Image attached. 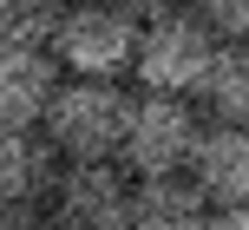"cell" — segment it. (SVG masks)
<instances>
[{
	"label": "cell",
	"mask_w": 249,
	"mask_h": 230,
	"mask_svg": "<svg viewBox=\"0 0 249 230\" xmlns=\"http://www.w3.org/2000/svg\"><path fill=\"white\" fill-rule=\"evenodd\" d=\"M124 211H131V178L118 165H59L46 191L53 230H124Z\"/></svg>",
	"instance_id": "5"
},
{
	"label": "cell",
	"mask_w": 249,
	"mask_h": 230,
	"mask_svg": "<svg viewBox=\"0 0 249 230\" xmlns=\"http://www.w3.org/2000/svg\"><path fill=\"white\" fill-rule=\"evenodd\" d=\"M184 13L216 46H243V33H249V0H184Z\"/></svg>",
	"instance_id": "12"
},
{
	"label": "cell",
	"mask_w": 249,
	"mask_h": 230,
	"mask_svg": "<svg viewBox=\"0 0 249 230\" xmlns=\"http://www.w3.org/2000/svg\"><path fill=\"white\" fill-rule=\"evenodd\" d=\"M53 86H59V66L46 53H13L0 46V132H39Z\"/></svg>",
	"instance_id": "7"
},
{
	"label": "cell",
	"mask_w": 249,
	"mask_h": 230,
	"mask_svg": "<svg viewBox=\"0 0 249 230\" xmlns=\"http://www.w3.org/2000/svg\"><path fill=\"white\" fill-rule=\"evenodd\" d=\"M203 230H249V211H210Z\"/></svg>",
	"instance_id": "15"
},
{
	"label": "cell",
	"mask_w": 249,
	"mask_h": 230,
	"mask_svg": "<svg viewBox=\"0 0 249 230\" xmlns=\"http://www.w3.org/2000/svg\"><path fill=\"white\" fill-rule=\"evenodd\" d=\"M197 105L210 112V125H243V112H249V53L243 46H216L210 53Z\"/></svg>",
	"instance_id": "10"
},
{
	"label": "cell",
	"mask_w": 249,
	"mask_h": 230,
	"mask_svg": "<svg viewBox=\"0 0 249 230\" xmlns=\"http://www.w3.org/2000/svg\"><path fill=\"white\" fill-rule=\"evenodd\" d=\"M210 53H216V39L203 33L190 13H164V20L138 26V46H131L138 92H158V99H197L203 73H210Z\"/></svg>",
	"instance_id": "4"
},
{
	"label": "cell",
	"mask_w": 249,
	"mask_h": 230,
	"mask_svg": "<svg viewBox=\"0 0 249 230\" xmlns=\"http://www.w3.org/2000/svg\"><path fill=\"white\" fill-rule=\"evenodd\" d=\"M131 46H138L131 13H118L112 0H79V7H66L46 59L59 66V79H105V86H118L131 73Z\"/></svg>",
	"instance_id": "2"
},
{
	"label": "cell",
	"mask_w": 249,
	"mask_h": 230,
	"mask_svg": "<svg viewBox=\"0 0 249 230\" xmlns=\"http://www.w3.org/2000/svg\"><path fill=\"white\" fill-rule=\"evenodd\" d=\"M59 20H66V0H0V46L46 53Z\"/></svg>",
	"instance_id": "11"
},
{
	"label": "cell",
	"mask_w": 249,
	"mask_h": 230,
	"mask_svg": "<svg viewBox=\"0 0 249 230\" xmlns=\"http://www.w3.org/2000/svg\"><path fill=\"white\" fill-rule=\"evenodd\" d=\"M0 230H53L46 204H0Z\"/></svg>",
	"instance_id": "13"
},
{
	"label": "cell",
	"mask_w": 249,
	"mask_h": 230,
	"mask_svg": "<svg viewBox=\"0 0 249 230\" xmlns=\"http://www.w3.org/2000/svg\"><path fill=\"white\" fill-rule=\"evenodd\" d=\"M66 7H79V0H66Z\"/></svg>",
	"instance_id": "16"
},
{
	"label": "cell",
	"mask_w": 249,
	"mask_h": 230,
	"mask_svg": "<svg viewBox=\"0 0 249 230\" xmlns=\"http://www.w3.org/2000/svg\"><path fill=\"white\" fill-rule=\"evenodd\" d=\"M59 158L39 132H0V204H46Z\"/></svg>",
	"instance_id": "9"
},
{
	"label": "cell",
	"mask_w": 249,
	"mask_h": 230,
	"mask_svg": "<svg viewBox=\"0 0 249 230\" xmlns=\"http://www.w3.org/2000/svg\"><path fill=\"white\" fill-rule=\"evenodd\" d=\"M184 178L197 184V197L210 211H243V197H249V138H243V125H210L203 118Z\"/></svg>",
	"instance_id": "6"
},
{
	"label": "cell",
	"mask_w": 249,
	"mask_h": 230,
	"mask_svg": "<svg viewBox=\"0 0 249 230\" xmlns=\"http://www.w3.org/2000/svg\"><path fill=\"white\" fill-rule=\"evenodd\" d=\"M210 204L197 197V184L177 171V178H131V211L124 230H203Z\"/></svg>",
	"instance_id": "8"
},
{
	"label": "cell",
	"mask_w": 249,
	"mask_h": 230,
	"mask_svg": "<svg viewBox=\"0 0 249 230\" xmlns=\"http://www.w3.org/2000/svg\"><path fill=\"white\" fill-rule=\"evenodd\" d=\"M118 13H131L138 26H151V20H164V13H184V0H112Z\"/></svg>",
	"instance_id": "14"
},
{
	"label": "cell",
	"mask_w": 249,
	"mask_h": 230,
	"mask_svg": "<svg viewBox=\"0 0 249 230\" xmlns=\"http://www.w3.org/2000/svg\"><path fill=\"white\" fill-rule=\"evenodd\" d=\"M124 112H131V92L105 86V79H59L39 112V138L53 158L66 165H112L118 138H124Z\"/></svg>",
	"instance_id": "1"
},
{
	"label": "cell",
	"mask_w": 249,
	"mask_h": 230,
	"mask_svg": "<svg viewBox=\"0 0 249 230\" xmlns=\"http://www.w3.org/2000/svg\"><path fill=\"white\" fill-rule=\"evenodd\" d=\"M203 118L190 99H158V92H138L131 112H124V138L112 165L124 178H177L190 165V145H197Z\"/></svg>",
	"instance_id": "3"
}]
</instances>
